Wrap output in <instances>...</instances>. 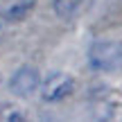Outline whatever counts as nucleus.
Here are the masks:
<instances>
[{
	"mask_svg": "<svg viewBox=\"0 0 122 122\" xmlns=\"http://www.w3.org/2000/svg\"><path fill=\"white\" fill-rule=\"evenodd\" d=\"M0 120L2 122H18V120H25V113H23V109H18L16 104L2 102V104H0Z\"/></svg>",
	"mask_w": 122,
	"mask_h": 122,
	"instance_id": "423d86ee",
	"label": "nucleus"
},
{
	"mask_svg": "<svg viewBox=\"0 0 122 122\" xmlns=\"http://www.w3.org/2000/svg\"><path fill=\"white\" fill-rule=\"evenodd\" d=\"M39 86H41V75H39V70L32 68V66L18 68L16 72L11 75V79H9V88H11V93L18 95V97H30L32 93H36Z\"/></svg>",
	"mask_w": 122,
	"mask_h": 122,
	"instance_id": "7ed1b4c3",
	"label": "nucleus"
},
{
	"mask_svg": "<svg viewBox=\"0 0 122 122\" xmlns=\"http://www.w3.org/2000/svg\"><path fill=\"white\" fill-rule=\"evenodd\" d=\"M88 63L100 72L122 70V41H97L88 50Z\"/></svg>",
	"mask_w": 122,
	"mask_h": 122,
	"instance_id": "f257e3e1",
	"label": "nucleus"
},
{
	"mask_svg": "<svg viewBox=\"0 0 122 122\" xmlns=\"http://www.w3.org/2000/svg\"><path fill=\"white\" fill-rule=\"evenodd\" d=\"M75 88V81L70 75L66 72H52L45 77V81L41 84V97L45 102H59L63 97H68Z\"/></svg>",
	"mask_w": 122,
	"mask_h": 122,
	"instance_id": "f03ea898",
	"label": "nucleus"
},
{
	"mask_svg": "<svg viewBox=\"0 0 122 122\" xmlns=\"http://www.w3.org/2000/svg\"><path fill=\"white\" fill-rule=\"evenodd\" d=\"M52 9L59 18L68 20V18L77 16L81 9V0H52Z\"/></svg>",
	"mask_w": 122,
	"mask_h": 122,
	"instance_id": "39448f33",
	"label": "nucleus"
},
{
	"mask_svg": "<svg viewBox=\"0 0 122 122\" xmlns=\"http://www.w3.org/2000/svg\"><path fill=\"white\" fill-rule=\"evenodd\" d=\"M34 5H36V0H9L2 7V18L9 23H18V20L30 16Z\"/></svg>",
	"mask_w": 122,
	"mask_h": 122,
	"instance_id": "20e7f679",
	"label": "nucleus"
}]
</instances>
